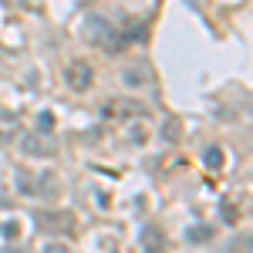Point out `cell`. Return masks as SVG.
Instances as JSON below:
<instances>
[{
  "label": "cell",
  "instance_id": "1",
  "mask_svg": "<svg viewBox=\"0 0 253 253\" xmlns=\"http://www.w3.org/2000/svg\"><path fill=\"white\" fill-rule=\"evenodd\" d=\"M81 38L88 44H95V47H101V51H122L125 47L122 31H115V24L105 17H88L84 27H81Z\"/></svg>",
  "mask_w": 253,
  "mask_h": 253
},
{
  "label": "cell",
  "instance_id": "2",
  "mask_svg": "<svg viewBox=\"0 0 253 253\" xmlns=\"http://www.w3.org/2000/svg\"><path fill=\"white\" fill-rule=\"evenodd\" d=\"M20 145H24V152H27V156H54V149H58V145H54V138L47 135V132H27Z\"/></svg>",
  "mask_w": 253,
  "mask_h": 253
},
{
  "label": "cell",
  "instance_id": "3",
  "mask_svg": "<svg viewBox=\"0 0 253 253\" xmlns=\"http://www.w3.org/2000/svg\"><path fill=\"white\" fill-rule=\"evenodd\" d=\"M68 84H71L75 91H84V88H91V68H88L84 61H75V64L68 68Z\"/></svg>",
  "mask_w": 253,
  "mask_h": 253
},
{
  "label": "cell",
  "instance_id": "4",
  "mask_svg": "<svg viewBox=\"0 0 253 253\" xmlns=\"http://www.w3.org/2000/svg\"><path fill=\"white\" fill-rule=\"evenodd\" d=\"M142 247H145V253H159L166 247L162 230H159V226H145V230H142Z\"/></svg>",
  "mask_w": 253,
  "mask_h": 253
},
{
  "label": "cell",
  "instance_id": "5",
  "mask_svg": "<svg viewBox=\"0 0 253 253\" xmlns=\"http://www.w3.org/2000/svg\"><path fill=\"white\" fill-rule=\"evenodd\" d=\"M149 78H152V75H149L145 64H138V68H128V71H125V84H145Z\"/></svg>",
  "mask_w": 253,
  "mask_h": 253
},
{
  "label": "cell",
  "instance_id": "6",
  "mask_svg": "<svg viewBox=\"0 0 253 253\" xmlns=\"http://www.w3.org/2000/svg\"><path fill=\"white\" fill-rule=\"evenodd\" d=\"M34 132H47V135H51V132H54V115H51V112H41Z\"/></svg>",
  "mask_w": 253,
  "mask_h": 253
},
{
  "label": "cell",
  "instance_id": "7",
  "mask_svg": "<svg viewBox=\"0 0 253 253\" xmlns=\"http://www.w3.org/2000/svg\"><path fill=\"white\" fill-rule=\"evenodd\" d=\"M203 162H206L210 169H219V166H223V152H219V149H206V156H203Z\"/></svg>",
  "mask_w": 253,
  "mask_h": 253
},
{
  "label": "cell",
  "instance_id": "8",
  "mask_svg": "<svg viewBox=\"0 0 253 253\" xmlns=\"http://www.w3.org/2000/svg\"><path fill=\"white\" fill-rule=\"evenodd\" d=\"M186 236H189L193 243H203V240H210V230H206V226H193Z\"/></svg>",
  "mask_w": 253,
  "mask_h": 253
},
{
  "label": "cell",
  "instance_id": "9",
  "mask_svg": "<svg viewBox=\"0 0 253 253\" xmlns=\"http://www.w3.org/2000/svg\"><path fill=\"white\" fill-rule=\"evenodd\" d=\"M0 233L7 236V240H17V236H20V223H14V219H10V223H3V230H0Z\"/></svg>",
  "mask_w": 253,
  "mask_h": 253
},
{
  "label": "cell",
  "instance_id": "10",
  "mask_svg": "<svg viewBox=\"0 0 253 253\" xmlns=\"http://www.w3.org/2000/svg\"><path fill=\"white\" fill-rule=\"evenodd\" d=\"M162 132H166V138H172V142H175V138H179V122H175V118H169Z\"/></svg>",
  "mask_w": 253,
  "mask_h": 253
},
{
  "label": "cell",
  "instance_id": "11",
  "mask_svg": "<svg viewBox=\"0 0 253 253\" xmlns=\"http://www.w3.org/2000/svg\"><path fill=\"white\" fill-rule=\"evenodd\" d=\"M223 216H226L230 223H236V210H233V203H223Z\"/></svg>",
  "mask_w": 253,
  "mask_h": 253
},
{
  "label": "cell",
  "instance_id": "12",
  "mask_svg": "<svg viewBox=\"0 0 253 253\" xmlns=\"http://www.w3.org/2000/svg\"><path fill=\"white\" fill-rule=\"evenodd\" d=\"M20 189H24V193H34V182H31V175H20Z\"/></svg>",
  "mask_w": 253,
  "mask_h": 253
},
{
  "label": "cell",
  "instance_id": "13",
  "mask_svg": "<svg viewBox=\"0 0 253 253\" xmlns=\"http://www.w3.org/2000/svg\"><path fill=\"white\" fill-rule=\"evenodd\" d=\"M3 3H7V7H24L27 0H3Z\"/></svg>",
  "mask_w": 253,
  "mask_h": 253
}]
</instances>
